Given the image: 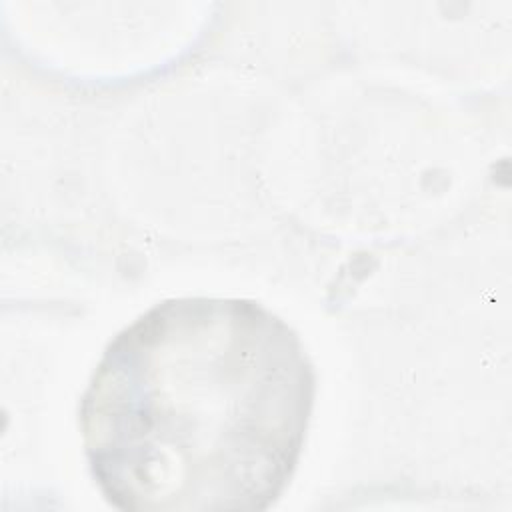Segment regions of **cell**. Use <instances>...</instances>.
Instances as JSON below:
<instances>
[{"instance_id": "cell-1", "label": "cell", "mask_w": 512, "mask_h": 512, "mask_svg": "<svg viewBox=\"0 0 512 512\" xmlns=\"http://www.w3.org/2000/svg\"><path fill=\"white\" fill-rule=\"evenodd\" d=\"M316 398L300 336L246 298L154 304L106 346L78 408L124 512H258L288 488Z\"/></svg>"}]
</instances>
